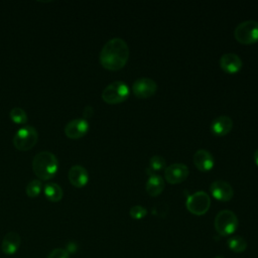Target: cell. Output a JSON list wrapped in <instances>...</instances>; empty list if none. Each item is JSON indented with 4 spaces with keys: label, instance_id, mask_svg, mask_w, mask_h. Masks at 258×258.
<instances>
[{
    "label": "cell",
    "instance_id": "obj_23",
    "mask_svg": "<svg viewBox=\"0 0 258 258\" xmlns=\"http://www.w3.org/2000/svg\"><path fill=\"white\" fill-rule=\"evenodd\" d=\"M146 214H147V210L143 206H138L137 205V206H133L130 209V216L133 219H136V220L144 218L146 216Z\"/></svg>",
    "mask_w": 258,
    "mask_h": 258
},
{
    "label": "cell",
    "instance_id": "obj_21",
    "mask_svg": "<svg viewBox=\"0 0 258 258\" xmlns=\"http://www.w3.org/2000/svg\"><path fill=\"white\" fill-rule=\"evenodd\" d=\"M41 187H42V183H41L40 179H32L27 183L25 190H26V194L28 197L34 198L39 195Z\"/></svg>",
    "mask_w": 258,
    "mask_h": 258
},
{
    "label": "cell",
    "instance_id": "obj_13",
    "mask_svg": "<svg viewBox=\"0 0 258 258\" xmlns=\"http://www.w3.org/2000/svg\"><path fill=\"white\" fill-rule=\"evenodd\" d=\"M233 127V120L226 115H221L215 118L211 123V131L217 136L228 134Z\"/></svg>",
    "mask_w": 258,
    "mask_h": 258
},
{
    "label": "cell",
    "instance_id": "obj_12",
    "mask_svg": "<svg viewBox=\"0 0 258 258\" xmlns=\"http://www.w3.org/2000/svg\"><path fill=\"white\" fill-rule=\"evenodd\" d=\"M220 67L226 73L234 74L241 69L242 59L234 52H227L220 57Z\"/></svg>",
    "mask_w": 258,
    "mask_h": 258
},
{
    "label": "cell",
    "instance_id": "obj_2",
    "mask_svg": "<svg viewBox=\"0 0 258 258\" xmlns=\"http://www.w3.org/2000/svg\"><path fill=\"white\" fill-rule=\"evenodd\" d=\"M58 161L56 156L47 150L37 152L32 159V169L41 179L51 178L57 171Z\"/></svg>",
    "mask_w": 258,
    "mask_h": 258
},
{
    "label": "cell",
    "instance_id": "obj_17",
    "mask_svg": "<svg viewBox=\"0 0 258 258\" xmlns=\"http://www.w3.org/2000/svg\"><path fill=\"white\" fill-rule=\"evenodd\" d=\"M164 188V179L159 174H150L146 181V191L151 197L161 194Z\"/></svg>",
    "mask_w": 258,
    "mask_h": 258
},
{
    "label": "cell",
    "instance_id": "obj_7",
    "mask_svg": "<svg viewBox=\"0 0 258 258\" xmlns=\"http://www.w3.org/2000/svg\"><path fill=\"white\" fill-rule=\"evenodd\" d=\"M211 205V199L206 191L199 190L187 197L186 209L194 215H204L208 212Z\"/></svg>",
    "mask_w": 258,
    "mask_h": 258
},
{
    "label": "cell",
    "instance_id": "obj_5",
    "mask_svg": "<svg viewBox=\"0 0 258 258\" xmlns=\"http://www.w3.org/2000/svg\"><path fill=\"white\" fill-rule=\"evenodd\" d=\"M38 139L37 130L30 125L20 127L14 134L13 144L19 150H28L35 145Z\"/></svg>",
    "mask_w": 258,
    "mask_h": 258
},
{
    "label": "cell",
    "instance_id": "obj_11",
    "mask_svg": "<svg viewBox=\"0 0 258 258\" xmlns=\"http://www.w3.org/2000/svg\"><path fill=\"white\" fill-rule=\"evenodd\" d=\"M89 130V123L84 118L70 120L64 126V133L69 138H80Z\"/></svg>",
    "mask_w": 258,
    "mask_h": 258
},
{
    "label": "cell",
    "instance_id": "obj_4",
    "mask_svg": "<svg viewBox=\"0 0 258 258\" xmlns=\"http://www.w3.org/2000/svg\"><path fill=\"white\" fill-rule=\"evenodd\" d=\"M129 87L122 81L110 83L102 92V98L109 104H117L125 101L129 96Z\"/></svg>",
    "mask_w": 258,
    "mask_h": 258
},
{
    "label": "cell",
    "instance_id": "obj_20",
    "mask_svg": "<svg viewBox=\"0 0 258 258\" xmlns=\"http://www.w3.org/2000/svg\"><path fill=\"white\" fill-rule=\"evenodd\" d=\"M9 116L12 119V121L15 123H25L27 121L26 112L19 107L12 108L9 112Z\"/></svg>",
    "mask_w": 258,
    "mask_h": 258
},
{
    "label": "cell",
    "instance_id": "obj_10",
    "mask_svg": "<svg viewBox=\"0 0 258 258\" xmlns=\"http://www.w3.org/2000/svg\"><path fill=\"white\" fill-rule=\"evenodd\" d=\"M210 190L213 197L221 202L230 201L234 196V189L232 185L222 179L213 181L210 185Z\"/></svg>",
    "mask_w": 258,
    "mask_h": 258
},
{
    "label": "cell",
    "instance_id": "obj_14",
    "mask_svg": "<svg viewBox=\"0 0 258 258\" xmlns=\"http://www.w3.org/2000/svg\"><path fill=\"white\" fill-rule=\"evenodd\" d=\"M69 179L73 185L82 187L86 185L89 180L88 170L83 165L75 164L69 170Z\"/></svg>",
    "mask_w": 258,
    "mask_h": 258
},
{
    "label": "cell",
    "instance_id": "obj_9",
    "mask_svg": "<svg viewBox=\"0 0 258 258\" xmlns=\"http://www.w3.org/2000/svg\"><path fill=\"white\" fill-rule=\"evenodd\" d=\"M189 171L184 163H172L165 167L164 177L169 183H179L186 179Z\"/></svg>",
    "mask_w": 258,
    "mask_h": 258
},
{
    "label": "cell",
    "instance_id": "obj_26",
    "mask_svg": "<svg viewBox=\"0 0 258 258\" xmlns=\"http://www.w3.org/2000/svg\"><path fill=\"white\" fill-rule=\"evenodd\" d=\"M254 161L258 165V149H256V151L254 152Z\"/></svg>",
    "mask_w": 258,
    "mask_h": 258
},
{
    "label": "cell",
    "instance_id": "obj_1",
    "mask_svg": "<svg viewBox=\"0 0 258 258\" xmlns=\"http://www.w3.org/2000/svg\"><path fill=\"white\" fill-rule=\"evenodd\" d=\"M129 56L127 42L120 37L109 39L100 51L101 64L111 71H116L125 66Z\"/></svg>",
    "mask_w": 258,
    "mask_h": 258
},
{
    "label": "cell",
    "instance_id": "obj_22",
    "mask_svg": "<svg viewBox=\"0 0 258 258\" xmlns=\"http://www.w3.org/2000/svg\"><path fill=\"white\" fill-rule=\"evenodd\" d=\"M149 166L152 170H161L166 167V161L160 155H153L149 159Z\"/></svg>",
    "mask_w": 258,
    "mask_h": 258
},
{
    "label": "cell",
    "instance_id": "obj_25",
    "mask_svg": "<svg viewBox=\"0 0 258 258\" xmlns=\"http://www.w3.org/2000/svg\"><path fill=\"white\" fill-rule=\"evenodd\" d=\"M93 113H94V109H93L92 106H86L85 109H84V111H83V115H84L86 118L91 117V116L93 115Z\"/></svg>",
    "mask_w": 258,
    "mask_h": 258
},
{
    "label": "cell",
    "instance_id": "obj_18",
    "mask_svg": "<svg viewBox=\"0 0 258 258\" xmlns=\"http://www.w3.org/2000/svg\"><path fill=\"white\" fill-rule=\"evenodd\" d=\"M44 195L51 202H58L63 196L61 186L56 182H47L44 184Z\"/></svg>",
    "mask_w": 258,
    "mask_h": 258
},
{
    "label": "cell",
    "instance_id": "obj_24",
    "mask_svg": "<svg viewBox=\"0 0 258 258\" xmlns=\"http://www.w3.org/2000/svg\"><path fill=\"white\" fill-rule=\"evenodd\" d=\"M47 258H70V253L63 248H55L48 254Z\"/></svg>",
    "mask_w": 258,
    "mask_h": 258
},
{
    "label": "cell",
    "instance_id": "obj_16",
    "mask_svg": "<svg viewBox=\"0 0 258 258\" xmlns=\"http://www.w3.org/2000/svg\"><path fill=\"white\" fill-rule=\"evenodd\" d=\"M194 163L198 169L208 171L214 166V157L210 151L206 149H199L194 154Z\"/></svg>",
    "mask_w": 258,
    "mask_h": 258
},
{
    "label": "cell",
    "instance_id": "obj_19",
    "mask_svg": "<svg viewBox=\"0 0 258 258\" xmlns=\"http://www.w3.org/2000/svg\"><path fill=\"white\" fill-rule=\"evenodd\" d=\"M227 244H228V247L236 252V253H242L246 250L247 248V242L246 240L241 237V236H234V237H231L230 239H228L227 241Z\"/></svg>",
    "mask_w": 258,
    "mask_h": 258
},
{
    "label": "cell",
    "instance_id": "obj_15",
    "mask_svg": "<svg viewBox=\"0 0 258 258\" xmlns=\"http://www.w3.org/2000/svg\"><path fill=\"white\" fill-rule=\"evenodd\" d=\"M20 243L21 239L18 233L14 231L8 232L1 242V250L6 255H13L19 249Z\"/></svg>",
    "mask_w": 258,
    "mask_h": 258
},
{
    "label": "cell",
    "instance_id": "obj_27",
    "mask_svg": "<svg viewBox=\"0 0 258 258\" xmlns=\"http://www.w3.org/2000/svg\"><path fill=\"white\" fill-rule=\"evenodd\" d=\"M215 258H224V257H221V256H218V257H215Z\"/></svg>",
    "mask_w": 258,
    "mask_h": 258
},
{
    "label": "cell",
    "instance_id": "obj_6",
    "mask_svg": "<svg viewBox=\"0 0 258 258\" xmlns=\"http://www.w3.org/2000/svg\"><path fill=\"white\" fill-rule=\"evenodd\" d=\"M236 39L241 43H253L258 41V21L246 20L239 23L234 31Z\"/></svg>",
    "mask_w": 258,
    "mask_h": 258
},
{
    "label": "cell",
    "instance_id": "obj_3",
    "mask_svg": "<svg viewBox=\"0 0 258 258\" xmlns=\"http://www.w3.org/2000/svg\"><path fill=\"white\" fill-rule=\"evenodd\" d=\"M214 226L218 234L221 236H229L236 231L238 227V218L234 212L223 210L217 214Z\"/></svg>",
    "mask_w": 258,
    "mask_h": 258
},
{
    "label": "cell",
    "instance_id": "obj_8",
    "mask_svg": "<svg viewBox=\"0 0 258 258\" xmlns=\"http://www.w3.org/2000/svg\"><path fill=\"white\" fill-rule=\"evenodd\" d=\"M157 90V84L150 78H139L132 85L133 94L137 98H149Z\"/></svg>",
    "mask_w": 258,
    "mask_h": 258
}]
</instances>
